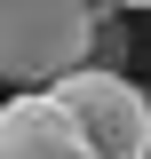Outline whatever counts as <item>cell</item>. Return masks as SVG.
I'll list each match as a JSON object with an SVG mask.
<instances>
[{
    "label": "cell",
    "mask_w": 151,
    "mask_h": 159,
    "mask_svg": "<svg viewBox=\"0 0 151 159\" xmlns=\"http://www.w3.org/2000/svg\"><path fill=\"white\" fill-rule=\"evenodd\" d=\"M48 103L72 119L88 159H151V88L127 72H72L48 88Z\"/></svg>",
    "instance_id": "obj_2"
},
{
    "label": "cell",
    "mask_w": 151,
    "mask_h": 159,
    "mask_svg": "<svg viewBox=\"0 0 151 159\" xmlns=\"http://www.w3.org/2000/svg\"><path fill=\"white\" fill-rule=\"evenodd\" d=\"M0 159H88V143L72 135V119L48 96H8L0 103Z\"/></svg>",
    "instance_id": "obj_3"
},
{
    "label": "cell",
    "mask_w": 151,
    "mask_h": 159,
    "mask_svg": "<svg viewBox=\"0 0 151 159\" xmlns=\"http://www.w3.org/2000/svg\"><path fill=\"white\" fill-rule=\"evenodd\" d=\"M103 8L88 0H0V80L16 96H48L56 80L95 72Z\"/></svg>",
    "instance_id": "obj_1"
}]
</instances>
